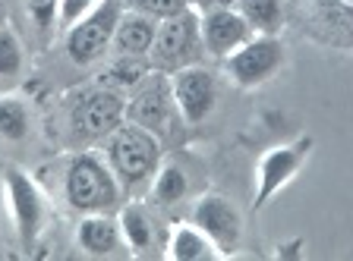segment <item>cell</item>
<instances>
[{"mask_svg":"<svg viewBox=\"0 0 353 261\" xmlns=\"http://www.w3.org/2000/svg\"><path fill=\"white\" fill-rule=\"evenodd\" d=\"M161 138L130 123V120H123L104 142V160L110 164L120 189H126V192H136L154 180L158 167H161Z\"/></svg>","mask_w":353,"mask_h":261,"instance_id":"6da1fadb","label":"cell"},{"mask_svg":"<svg viewBox=\"0 0 353 261\" xmlns=\"http://www.w3.org/2000/svg\"><path fill=\"white\" fill-rule=\"evenodd\" d=\"M63 192L70 208L82 214L114 211L120 205V182L104 158L92 152H79L70 158L63 174Z\"/></svg>","mask_w":353,"mask_h":261,"instance_id":"7a4b0ae2","label":"cell"},{"mask_svg":"<svg viewBox=\"0 0 353 261\" xmlns=\"http://www.w3.org/2000/svg\"><path fill=\"white\" fill-rule=\"evenodd\" d=\"M126 120V94L104 85H88L73 94L70 104V136L79 145H98Z\"/></svg>","mask_w":353,"mask_h":261,"instance_id":"3957f363","label":"cell"},{"mask_svg":"<svg viewBox=\"0 0 353 261\" xmlns=\"http://www.w3.org/2000/svg\"><path fill=\"white\" fill-rule=\"evenodd\" d=\"M202 57H205L202 22H199V13L192 7L158 22V35H154V44L148 51L152 70H161V73L170 76L176 70H183V66L202 63Z\"/></svg>","mask_w":353,"mask_h":261,"instance_id":"277c9868","label":"cell"},{"mask_svg":"<svg viewBox=\"0 0 353 261\" xmlns=\"http://www.w3.org/2000/svg\"><path fill=\"white\" fill-rule=\"evenodd\" d=\"M126 13L123 0H98L70 32H63V48L66 57L76 66H92L104 60V54L114 44V32H117L120 16Z\"/></svg>","mask_w":353,"mask_h":261,"instance_id":"5b68a950","label":"cell"},{"mask_svg":"<svg viewBox=\"0 0 353 261\" xmlns=\"http://www.w3.org/2000/svg\"><path fill=\"white\" fill-rule=\"evenodd\" d=\"M126 120L142 129L154 132V136H170L176 120H183L174 101V88H170V76L161 70H152L139 85L126 98Z\"/></svg>","mask_w":353,"mask_h":261,"instance_id":"8992f818","label":"cell"},{"mask_svg":"<svg viewBox=\"0 0 353 261\" xmlns=\"http://www.w3.org/2000/svg\"><path fill=\"white\" fill-rule=\"evenodd\" d=\"M284 66V41L278 35H252L224 57V73L236 88H259Z\"/></svg>","mask_w":353,"mask_h":261,"instance_id":"52a82bcc","label":"cell"},{"mask_svg":"<svg viewBox=\"0 0 353 261\" xmlns=\"http://www.w3.org/2000/svg\"><path fill=\"white\" fill-rule=\"evenodd\" d=\"M170 88H174L176 110L183 116V123L196 126L202 120H208V114L218 104V79L208 66L192 63L170 73Z\"/></svg>","mask_w":353,"mask_h":261,"instance_id":"ba28073f","label":"cell"},{"mask_svg":"<svg viewBox=\"0 0 353 261\" xmlns=\"http://www.w3.org/2000/svg\"><path fill=\"white\" fill-rule=\"evenodd\" d=\"M7 196H10V214H13V224L22 246H32L41 236L44 220H48L41 189L35 186V180L29 174L7 170Z\"/></svg>","mask_w":353,"mask_h":261,"instance_id":"9c48e42d","label":"cell"},{"mask_svg":"<svg viewBox=\"0 0 353 261\" xmlns=\"http://www.w3.org/2000/svg\"><path fill=\"white\" fill-rule=\"evenodd\" d=\"M190 220L218 246L221 255H230L236 246H240L243 220H240V214H236V208L224 196H214V192L202 196L196 205H192Z\"/></svg>","mask_w":353,"mask_h":261,"instance_id":"30bf717a","label":"cell"},{"mask_svg":"<svg viewBox=\"0 0 353 261\" xmlns=\"http://www.w3.org/2000/svg\"><path fill=\"white\" fill-rule=\"evenodd\" d=\"M309 152H312V138H300L294 145L272 148V152L265 154V158L259 160V189H256V202L252 205L262 208L272 196H278L281 189L303 170Z\"/></svg>","mask_w":353,"mask_h":261,"instance_id":"8fae6325","label":"cell"},{"mask_svg":"<svg viewBox=\"0 0 353 261\" xmlns=\"http://www.w3.org/2000/svg\"><path fill=\"white\" fill-rule=\"evenodd\" d=\"M199 22H202V48H205L208 57H218V60L234 54L243 41H250L256 35L236 7H221V10L199 13Z\"/></svg>","mask_w":353,"mask_h":261,"instance_id":"7c38bea8","label":"cell"},{"mask_svg":"<svg viewBox=\"0 0 353 261\" xmlns=\"http://www.w3.org/2000/svg\"><path fill=\"white\" fill-rule=\"evenodd\" d=\"M309 22L319 38L353 48V0H309Z\"/></svg>","mask_w":353,"mask_h":261,"instance_id":"4fadbf2b","label":"cell"},{"mask_svg":"<svg viewBox=\"0 0 353 261\" xmlns=\"http://www.w3.org/2000/svg\"><path fill=\"white\" fill-rule=\"evenodd\" d=\"M158 35V19L145 13H136V10H126L117 22V32H114V54H126V57H148Z\"/></svg>","mask_w":353,"mask_h":261,"instance_id":"5bb4252c","label":"cell"},{"mask_svg":"<svg viewBox=\"0 0 353 261\" xmlns=\"http://www.w3.org/2000/svg\"><path fill=\"white\" fill-rule=\"evenodd\" d=\"M76 240H79L82 252L95 255H114L120 246V224L110 218L108 211H98V214H85L76 227Z\"/></svg>","mask_w":353,"mask_h":261,"instance_id":"9a60e30c","label":"cell"},{"mask_svg":"<svg viewBox=\"0 0 353 261\" xmlns=\"http://www.w3.org/2000/svg\"><path fill=\"white\" fill-rule=\"evenodd\" d=\"M168 255L174 261H214L221 258L218 246L196 224H176L168 236Z\"/></svg>","mask_w":353,"mask_h":261,"instance_id":"2e32d148","label":"cell"},{"mask_svg":"<svg viewBox=\"0 0 353 261\" xmlns=\"http://www.w3.org/2000/svg\"><path fill=\"white\" fill-rule=\"evenodd\" d=\"M120 236L126 240L132 255H145L148 249L154 246V220L148 214L145 205L130 202L123 211H120Z\"/></svg>","mask_w":353,"mask_h":261,"instance_id":"e0dca14e","label":"cell"},{"mask_svg":"<svg viewBox=\"0 0 353 261\" xmlns=\"http://www.w3.org/2000/svg\"><path fill=\"white\" fill-rule=\"evenodd\" d=\"M148 73H152L148 57H126V54H117V57L98 73L95 82L104 88H114V92H132Z\"/></svg>","mask_w":353,"mask_h":261,"instance_id":"ac0fdd59","label":"cell"},{"mask_svg":"<svg viewBox=\"0 0 353 261\" xmlns=\"http://www.w3.org/2000/svg\"><path fill=\"white\" fill-rule=\"evenodd\" d=\"M236 10L256 35H278L284 29V0H236Z\"/></svg>","mask_w":353,"mask_h":261,"instance_id":"d6986e66","label":"cell"},{"mask_svg":"<svg viewBox=\"0 0 353 261\" xmlns=\"http://www.w3.org/2000/svg\"><path fill=\"white\" fill-rule=\"evenodd\" d=\"M186 189H190V180H186L183 170L176 164H164V167H158V174L152 180V202L158 208H174L176 202H183Z\"/></svg>","mask_w":353,"mask_h":261,"instance_id":"ffe728a7","label":"cell"},{"mask_svg":"<svg viewBox=\"0 0 353 261\" xmlns=\"http://www.w3.org/2000/svg\"><path fill=\"white\" fill-rule=\"evenodd\" d=\"M26 3V13L35 35L41 38V44H48L57 32V16H60V0H22Z\"/></svg>","mask_w":353,"mask_h":261,"instance_id":"44dd1931","label":"cell"},{"mask_svg":"<svg viewBox=\"0 0 353 261\" xmlns=\"http://www.w3.org/2000/svg\"><path fill=\"white\" fill-rule=\"evenodd\" d=\"M29 132V110L19 98H0V138L19 142Z\"/></svg>","mask_w":353,"mask_h":261,"instance_id":"7402d4cb","label":"cell"},{"mask_svg":"<svg viewBox=\"0 0 353 261\" xmlns=\"http://www.w3.org/2000/svg\"><path fill=\"white\" fill-rule=\"evenodd\" d=\"M22 66H26V54L19 35L10 25H0V79H19Z\"/></svg>","mask_w":353,"mask_h":261,"instance_id":"603a6c76","label":"cell"},{"mask_svg":"<svg viewBox=\"0 0 353 261\" xmlns=\"http://www.w3.org/2000/svg\"><path fill=\"white\" fill-rule=\"evenodd\" d=\"M126 10H136V13H145L152 19H170V16L190 10V0H123Z\"/></svg>","mask_w":353,"mask_h":261,"instance_id":"cb8c5ba5","label":"cell"},{"mask_svg":"<svg viewBox=\"0 0 353 261\" xmlns=\"http://www.w3.org/2000/svg\"><path fill=\"white\" fill-rule=\"evenodd\" d=\"M95 3H98V0H60V16H57V32H60V35L73 29L76 22H79L88 10L95 7Z\"/></svg>","mask_w":353,"mask_h":261,"instance_id":"d4e9b609","label":"cell"},{"mask_svg":"<svg viewBox=\"0 0 353 261\" xmlns=\"http://www.w3.org/2000/svg\"><path fill=\"white\" fill-rule=\"evenodd\" d=\"M190 7L196 13H208V10H221V7H236V0H190Z\"/></svg>","mask_w":353,"mask_h":261,"instance_id":"484cf974","label":"cell"},{"mask_svg":"<svg viewBox=\"0 0 353 261\" xmlns=\"http://www.w3.org/2000/svg\"><path fill=\"white\" fill-rule=\"evenodd\" d=\"M0 25H7V0H0Z\"/></svg>","mask_w":353,"mask_h":261,"instance_id":"4316f807","label":"cell"}]
</instances>
